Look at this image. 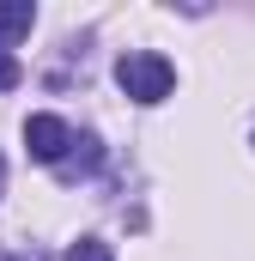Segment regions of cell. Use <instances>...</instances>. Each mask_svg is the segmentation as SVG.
<instances>
[{"mask_svg": "<svg viewBox=\"0 0 255 261\" xmlns=\"http://www.w3.org/2000/svg\"><path fill=\"white\" fill-rule=\"evenodd\" d=\"M31 24H37V6H31V0H0V49H6L12 37H24Z\"/></svg>", "mask_w": 255, "mask_h": 261, "instance_id": "3957f363", "label": "cell"}, {"mask_svg": "<svg viewBox=\"0 0 255 261\" xmlns=\"http://www.w3.org/2000/svg\"><path fill=\"white\" fill-rule=\"evenodd\" d=\"M0 195H6V158H0Z\"/></svg>", "mask_w": 255, "mask_h": 261, "instance_id": "8992f818", "label": "cell"}, {"mask_svg": "<svg viewBox=\"0 0 255 261\" xmlns=\"http://www.w3.org/2000/svg\"><path fill=\"white\" fill-rule=\"evenodd\" d=\"M116 85H122L134 103H164L170 91H176V67L164 61V55H152V49H128L122 61H116Z\"/></svg>", "mask_w": 255, "mask_h": 261, "instance_id": "6da1fadb", "label": "cell"}, {"mask_svg": "<svg viewBox=\"0 0 255 261\" xmlns=\"http://www.w3.org/2000/svg\"><path fill=\"white\" fill-rule=\"evenodd\" d=\"M0 261H18V255H6V249H0Z\"/></svg>", "mask_w": 255, "mask_h": 261, "instance_id": "52a82bcc", "label": "cell"}, {"mask_svg": "<svg viewBox=\"0 0 255 261\" xmlns=\"http://www.w3.org/2000/svg\"><path fill=\"white\" fill-rule=\"evenodd\" d=\"M67 261H116V255H110V243H97V237H79V243L67 249Z\"/></svg>", "mask_w": 255, "mask_h": 261, "instance_id": "277c9868", "label": "cell"}, {"mask_svg": "<svg viewBox=\"0 0 255 261\" xmlns=\"http://www.w3.org/2000/svg\"><path fill=\"white\" fill-rule=\"evenodd\" d=\"M12 85H18V55L0 49V91H12Z\"/></svg>", "mask_w": 255, "mask_h": 261, "instance_id": "5b68a950", "label": "cell"}, {"mask_svg": "<svg viewBox=\"0 0 255 261\" xmlns=\"http://www.w3.org/2000/svg\"><path fill=\"white\" fill-rule=\"evenodd\" d=\"M73 140H79V134L67 128L61 116H31V122H24V152H31L37 164H67Z\"/></svg>", "mask_w": 255, "mask_h": 261, "instance_id": "7a4b0ae2", "label": "cell"}]
</instances>
